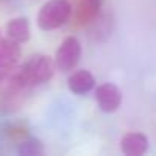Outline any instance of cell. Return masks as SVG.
Segmentation results:
<instances>
[{
    "instance_id": "obj_1",
    "label": "cell",
    "mask_w": 156,
    "mask_h": 156,
    "mask_svg": "<svg viewBox=\"0 0 156 156\" xmlns=\"http://www.w3.org/2000/svg\"><path fill=\"white\" fill-rule=\"evenodd\" d=\"M55 67V60H52L51 57L44 54H34L23 63L19 70L29 86H38L51 80Z\"/></svg>"
},
{
    "instance_id": "obj_2",
    "label": "cell",
    "mask_w": 156,
    "mask_h": 156,
    "mask_svg": "<svg viewBox=\"0 0 156 156\" xmlns=\"http://www.w3.org/2000/svg\"><path fill=\"white\" fill-rule=\"evenodd\" d=\"M72 16V5L69 0H49L37 16V25L43 31H54L63 26Z\"/></svg>"
},
{
    "instance_id": "obj_3",
    "label": "cell",
    "mask_w": 156,
    "mask_h": 156,
    "mask_svg": "<svg viewBox=\"0 0 156 156\" xmlns=\"http://www.w3.org/2000/svg\"><path fill=\"white\" fill-rule=\"evenodd\" d=\"M81 58V43L76 37H67L55 52V66L60 72H70Z\"/></svg>"
},
{
    "instance_id": "obj_4",
    "label": "cell",
    "mask_w": 156,
    "mask_h": 156,
    "mask_svg": "<svg viewBox=\"0 0 156 156\" xmlns=\"http://www.w3.org/2000/svg\"><path fill=\"white\" fill-rule=\"evenodd\" d=\"M95 100L98 103V107L106 113H113L118 110L122 101V94L118 89V86L112 83H104L97 87L95 90Z\"/></svg>"
},
{
    "instance_id": "obj_5",
    "label": "cell",
    "mask_w": 156,
    "mask_h": 156,
    "mask_svg": "<svg viewBox=\"0 0 156 156\" xmlns=\"http://www.w3.org/2000/svg\"><path fill=\"white\" fill-rule=\"evenodd\" d=\"M19 44L20 43L11 40L9 37L0 40V73L16 67L22 55V49Z\"/></svg>"
},
{
    "instance_id": "obj_6",
    "label": "cell",
    "mask_w": 156,
    "mask_h": 156,
    "mask_svg": "<svg viewBox=\"0 0 156 156\" xmlns=\"http://www.w3.org/2000/svg\"><path fill=\"white\" fill-rule=\"evenodd\" d=\"M121 150L127 156H141L148 150V138L139 132L126 133L121 139Z\"/></svg>"
},
{
    "instance_id": "obj_7",
    "label": "cell",
    "mask_w": 156,
    "mask_h": 156,
    "mask_svg": "<svg viewBox=\"0 0 156 156\" xmlns=\"http://www.w3.org/2000/svg\"><path fill=\"white\" fill-rule=\"evenodd\" d=\"M95 86V78L89 70H76L69 75L67 78V87L72 94L75 95H84L90 92Z\"/></svg>"
},
{
    "instance_id": "obj_8",
    "label": "cell",
    "mask_w": 156,
    "mask_h": 156,
    "mask_svg": "<svg viewBox=\"0 0 156 156\" xmlns=\"http://www.w3.org/2000/svg\"><path fill=\"white\" fill-rule=\"evenodd\" d=\"M103 0H78L76 20L80 25H90L100 16Z\"/></svg>"
},
{
    "instance_id": "obj_9",
    "label": "cell",
    "mask_w": 156,
    "mask_h": 156,
    "mask_svg": "<svg viewBox=\"0 0 156 156\" xmlns=\"http://www.w3.org/2000/svg\"><path fill=\"white\" fill-rule=\"evenodd\" d=\"M6 34L11 40L17 41V43H26L31 38V28H29V22L26 17H16L12 20L8 22L6 25Z\"/></svg>"
},
{
    "instance_id": "obj_10",
    "label": "cell",
    "mask_w": 156,
    "mask_h": 156,
    "mask_svg": "<svg viewBox=\"0 0 156 156\" xmlns=\"http://www.w3.org/2000/svg\"><path fill=\"white\" fill-rule=\"evenodd\" d=\"M17 151H19V154H22V156H37V154H41V153L44 151V148H43V144H41L38 139H35V138H28V139H25L23 142H20Z\"/></svg>"
}]
</instances>
